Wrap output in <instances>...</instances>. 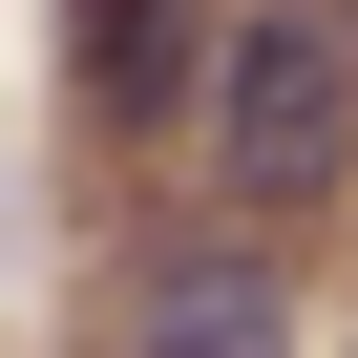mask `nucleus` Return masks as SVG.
Listing matches in <instances>:
<instances>
[{
	"label": "nucleus",
	"instance_id": "1",
	"mask_svg": "<svg viewBox=\"0 0 358 358\" xmlns=\"http://www.w3.org/2000/svg\"><path fill=\"white\" fill-rule=\"evenodd\" d=\"M190 148H211V211H253V232L337 211L358 190V43L316 0H232L190 64Z\"/></svg>",
	"mask_w": 358,
	"mask_h": 358
},
{
	"label": "nucleus",
	"instance_id": "2",
	"mask_svg": "<svg viewBox=\"0 0 358 358\" xmlns=\"http://www.w3.org/2000/svg\"><path fill=\"white\" fill-rule=\"evenodd\" d=\"M295 337H316V295L253 211H190L127 253V358H295Z\"/></svg>",
	"mask_w": 358,
	"mask_h": 358
},
{
	"label": "nucleus",
	"instance_id": "3",
	"mask_svg": "<svg viewBox=\"0 0 358 358\" xmlns=\"http://www.w3.org/2000/svg\"><path fill=\"white\" fill-rule=\"evenodd\" d=\"M190 64H211V0H64V85H85V127H169Z\"/></svg>",
	"mask_w": 358,
	"mask_h": 358
},
{
	"label": "nucleus",
	"instance_id": "4",
	"mask_svg": "<svg viewBox=\"0 0 358 358\" xmlns=\"http://www.w3.org/2000/svg\"><path fill=\"white\" fill-rule=\"evenodd\" d=\"M316 22H337V43H358V0H316Z\"/></svg>",
	"mask_w": 358,
	"mask_h": 358
}]
</instances>
